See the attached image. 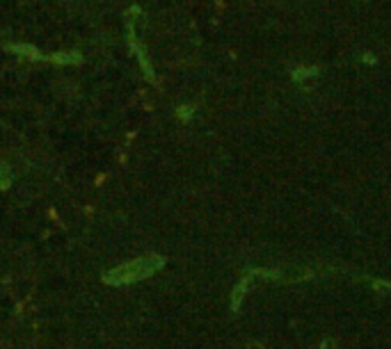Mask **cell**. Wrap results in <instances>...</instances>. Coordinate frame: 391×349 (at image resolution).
Here are the masks:
<instances>
[{"instance_id":"1","label":"cell","mask_w":391,"mask_h":349,"mask_svg":"<svg viewBox=\"0 0 391 349\" xmlns=\"http://www.w3.org/2000/svg\"><path fill=\"white\" fill-rule=\"evenodd\" d=\"M165 265H167V258L158 256V253H151V256L135 258V260L121 263V265H117V267H112V270L103 272L101 281L106 283V285H112V287L133 285V283H138V281L151 279V276L158 274Z\"/></svg>"},{"instance_id":"2","label":"cell","mask_w":391,"mask_h":349,"mask_svg":"<svg viewBox=\"0 0 391 349\" xmlns=\"http://www.w3.org/2000/svg\"><path fill=\"white\" fill-rule=\"evenodd\" d=\"M318 73H320L318 67H295L291 71V78H293V82H307V80L316 78Z\"/></svg>"},{"instance_id":"3","label":"cell","mask_w":391,"mask_h":349,"mask_svg":"<svg viewBox=\"0 0 391 349\" xmlns=\"http://www.w3.org/2000/svg\"><path fill=\"white\" fill-rule=\"evenodd\" d=\"M48 62H53V64H83V55L80 53H55V55H50V57H46Z\"/></svg>"},{"instance_id":"4","label":"cell","mask_w":391,"mask_h":349,"mask_svg":"<svg viewBox=\"0 0 391 349\" xmlns=\"http://www.w3.org/2000/svg\"><path fill=\"white\" fill-rule=\"evenodd\" d=\"M12 53H16V55H23V57H30V60H39L41 55L37 53V48H32V46H7Z\"/></svg>"},{"instance_id":"5","label":"cell","mask_w":391,"mask_h":349,"mask_svg":"<svg viewBox=\"0 0 391 349\" xmlns=\"http://www.w3.org/2000/svg\"><path fill=\"white\" fill-rule=\"evenodd\" d=\"M12 171H9L7 164H0V190H9L12 187Z\"/></svg>"},{"instance_id":"6","label":"cell","mask_w":391,"mask_h":349,"mask_svg":"<svg viewBox=\"0 0 391 349\" xmlns=\"http://www.w3.org/2000/svg\"><path fill=\"white\" fill-rule=\"evenodd\" d=\"M192 114H195V107L188 105V103H183V105H178V107H176V117H178L181 121H190V119H192Z\"/></svg>"},{"instance_id":"7","label":"cell","mask_w":391,"mask_h":349,"mask_svg":"<svg viewBox=\"0 0 391 349\" xmlns=\"http://www.w3.org/2000/svg\"><path fill=\"white\" fill-rule=\"evenodd\" d=\"M371 283H373V290H384V292H391V283H389V281H378V279H373Z\"/></svg>"},{"instance_id":"8","label":"cell","mask_w":391,"mask_h":349,"mask_svg":"<svg viewBox=\"0 0 391 349\" xmlns=\"http://www.w3.org/2000/svg\"><path fill=\"white\" fill-rule=\"evenodd\" d=\"M361 62H364V64H371V67H373V64H378V57H375L373 53H369V50H366V53L361 55Z\"/></svg>"},{"instance_id":"9","label":"cell","mask_w":391,"mask_h":349,"mask_svg":"<svg viewBox=\"0 0 391 349\" xmlns=\"http://www.w3.org/2000/svg\"><path fill=\"white\" fill-rule=\"evenodd\" d=\"M249 349H263V345H258V342H254V345H249Z\"/></svg>"},{"instance_id":"10","label":"cell","mask_w":391,"mask_h":349,"mask_svg":"<svg viewBox=\"0 0 391 349\" xmlns=\"http://www.w3.org/2000/svg\"><path fill=\"white\" fill-rule=\"evenodd\" d=\"M320 349H329V342H327V340H325V342H323V345H320Z\"/></svg>"}]
</instances>
